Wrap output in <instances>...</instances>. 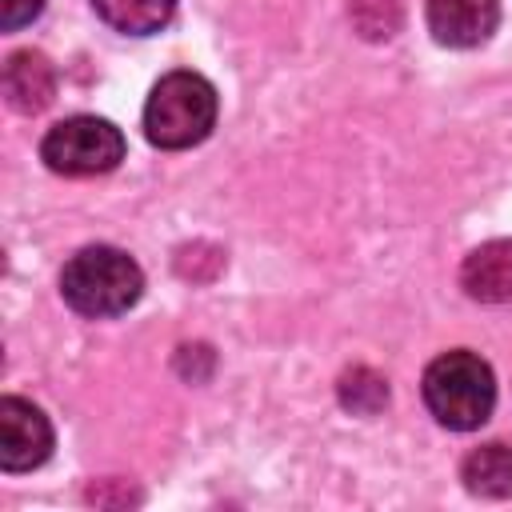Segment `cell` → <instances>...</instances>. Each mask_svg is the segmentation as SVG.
Here are the masks:
<instances>
[{
  "mask_svg": "<svg viewBox=\"0 0 512 512\" xmlns=\"http://www.w3.org/2000/svg\"><path fill=\"white\" fill-rule=\"evenodd\" d=\"M140 292H144L140 264L112 244L80 248L60 272V296L80 316H96V320L120 316L140 300Z\"/></svg>",
  "mask_w": 512,
  "mask_h": 512,
  "instance_id": "obj_1",
  "label": "cell"
},
{
  "mask_svg": "<svg viewBox=\"0 0 512 512\" xmlns=\"http://www.w3.org/2000/svg\"><path fill=\"white\" fill-rule=\"evenodd\" d=\"M424 404L452 432L480 428L496 404V376H492L488 360H480L468 348L436 356L424 368Z\"/></svg>",
  "mask_w": 512,
  "mask_h": 512,
  "instance_id": "obj_2",
  "label": "cell"
},
{
  "mask_svg": "<svg viewBox=\"0 0 512 512\" xmlns=\"http://www.w3.org/2000/svg\"><path fill=\"white\" fill-rule=\"evenodd\" d=\"M216 124V88L200 72H168L144 104V136L156 148L180 152L200 144Z\"/></svg>",
  "mask_w": 512,
  "mask_h": 512,
  "instance_id": "obj_3",
  "label": "cell"
},
{
  "mask_svg": "<svg viewBox=\"0 0 512 512\" xmlns=\"http://www.w3.org/2000/svg\"><path fill=\"white\" fill-rule=\"evenodd\" d=\"M40 156L60 176H100L124 160V136L104 116H68L44 132Z\"/></svg>",
  "mask_w": 512,
  "mask_h": 512,
  "instance_id": "obj_4",
  "label": "cell"
},
{
  "mask_svg": "<svg viewBox=\"0 0 512 512\" xmlns=\"http://www.w3.org/2000/svg\"><path fill=\"white\" fill-rule=\"evenodd\" d=\"M48 452H52L48 416L20 396H4L0 400V468L28 472V468H40Z\"/></svg>",
  "mask_w": 512,
  "mask_h": 512,
  "instance_id": "obj_5",
  "label": "cell"
},
{
  "mask_svg": "<svg viewBox=\"0 0 512 512\" xmlns=\"http://www.w3.org/2000/svg\"><path fill=\"white\" fill-rule=\"evenodd\" d=\"M500 24V0H428V32L448 48H476Z\"/></svg>",
  "mask_w": 512,
  "mask_h": 512,
  "instance_id": "obj_6",
  "label": "cell"
},
{
  "mask_svg": "<svg viewBox=\"0 0 512 512\" xmlns=\"http://www.w3.org/2000/svg\"><path fill=\"white\" fill-rule=\"evenodd\" d=\"M4 96L16 112L24 116H36L52 104L56 96V68L44 52H32V48H20L8 56L4 64Z\"/></svg>",
  "mask_w": 512,
  "mask_h": 512,
  "instance_id": "obj_7",
  "label": "cell"
},
{
  "mask_svg": "<svg viewBox=\"0 0 512 512\" xmlns=\"http://www.w3.org/2000/svg\"><path fill=\"white\" fill-rule=\"evenodd\" d=\"M460 284L480 304L512 300V240H488L472 248L460 264Z\"/></svg>",
  "mask_w": 512,
  "mask_h": 512,
  "instance_id": "obj_8",
  "label": "cell"
},
{
  "mask_svg": "<svg viewBox=\"0 0 512 512\" xmlns=\"http://www.w3.org/2000/svg\"><path fill=\"white\" fill-rule=\"evenodd\" d=\"M460 480L472 496L484 500H504L512 496V444H480L476 452L464 456L460 464Z\"/></svg>",
  "mask_w": 512,
  "mask_h": 512,
  "instance_id": "obj_9",
  "label": "cell"
},
{
  "mask_svg": "<svg viewBox=\"0 0 512 512\" xmlns=\"http://www.w3.org/2000/svg\"><path fill=\"white\" fill-rule=\"evenodd\" d=\"M92 8L108 28L128 36H148L172 20L176 0H92Z\"/></svg>",
  "mask_w": 512,
  "mask_h": 512,
  "instance_id": "obj_10",
  "label": "cell"
},
{
  "mask_svg": "<svg viewBox=\"0 0 512 512\" xmlns=\"http://www.w3.org/2000/svg\"><path fill=\"white\" fill-rule=\"evenodd\" d=\"M340 404L348 408V412H356V416H376L384 404H388V380L380 376V372H372V368H348L344 376H340Z\"/></svg>",
  "mask_w": 512,
  "mask_h": 512,
  "instance_id": "obj_11",
  "label": "cell"
},
{
  "mask_svg": "<svg viewBox=\"0 0 512 512\" xmlns=\"http://www.w3.org/2000/svg\"><path fill=\"white\" fill-rule=\"evenodd\" d=\"M352 20L368 40H388L400 28V4L396 0H352Z\"/></svg>",
  "mask_w": 512,
  "mask_h": 512,
  "instance_id": "obj_12",
  "label": "cell"
},
{
  "mask_svg": "<svg viewBox=\"0 0 512 512\" xmlns=\"http://www.w3.org/2000/svg\"><path fill=\"white\" fill-rule=\"evenodd\" d=\"M40 8H44V0H0V24H4V32H16L28 20H36Z\"/></svg>",
  "mask_w": 512,
  "mask_h": 512,
  "instance_id": "obj_13",
  "label": "cell"
}]
</instances>
